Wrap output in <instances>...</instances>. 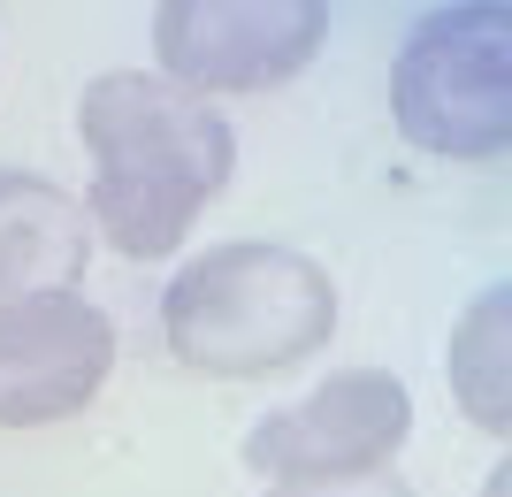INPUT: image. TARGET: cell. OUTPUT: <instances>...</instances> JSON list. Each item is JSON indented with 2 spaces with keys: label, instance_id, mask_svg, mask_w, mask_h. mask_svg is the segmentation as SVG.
<instances>
[{
  "label": "cell",
  "instance_id": "1",
  "mask_svg": "<svg viewBox=\"0 0 512 497\" xmlns=\"http://www.w3.org/2000/svg\"><path fill=\"white\" fill-rule=\"evenodd\" d=\"M77 138L92 153V192L77 207L123 260L184 253L199 207L237 176L230 115L153 69H100L77 100Z\"/></svg>",
  "mask_w": 512,
  "mask_h": 497
},
{
  "label": "cell",
  "instance_id": "2",
  "mask_svg": "<svg viewBox=\"0 0 512 497\" xmlns=\"http://www.w3.org/2000/svg\"><path fill=\"white\" fill-rule=\"evenodd\" d=\"M337 337V283L314 253L268 238H222L192 253L161 291V345L214 383L306 368Z\"/></svg>",
  "mask_w": 512,
  "mask_h": 497
},
{
  "label": "cell",
  "instance_id": "3",
  "mask_svg": "<svg viewBox=\"0 0 512 497\" xmlns=\"http://www.w3.org/2000/svg\"><path fill=\"white\" fill-rule=\"evenodd\" d=\"M390 123L436 161H505L512 146V8H421L390 62Z\"/></svg>",
  "mask_w": 512,
  "mask_h": 497
},
{
  "label": "cell",
  "instance_id": "4",
  "mask_svg": "<svg viewBox=\"0 0 512 497\" xmlns=\"http://www.w3.org/2000/svg\"><path fill=\"white\" fill-rule=\"evenodd\" d=\"M413 436V390L390 368H337L321 390L260 413L245 429V467L268 490H344L398 467Z\"/></svg>",
  "mask_w": 512,
  "mask_h": 497
},
{
  "label": "cell",
  "instance_id": "5",
  "mask_svg": "<svg viewBox=\"0 0 512 497\" xmlns=\"http://www.w3.org/2000/svg\"><path fill=\"white\" fill-rule=\"evenodd\" d=\"M153 77L199 92H276L329 46V0H161L153 8Z\"/></svg>",
  "mask_w": 512,
  "mask_h": 497
},
{
  "label": "cell",
  "instance_id": "6",
  "mask_svg": "<svg viewBox=\"0 0 512 497\" xmlns=\"http://www.w3.org/2000/svg\"><path fill=\"white\" fill-rule=\"evenodd\" d=\"M115 375V322L85 291L0 306V429L77 421Z\"/></svg>",
  "mask_w": 512,
  "mask_h": 497
},
{
  "label": "cell",
  "instance_id": "7",
  "mask_svg": "<svg viewBox=\"0 0 512 497\" xmlns=\"http://www.w3.org/2000/svg\"><path fill=\"white\" fill-rule=\"evenodd\" d=\"M92 268V222L77 192L39 169H0V306L77 291Z\"/></svg>",
  "mask_w": 512,
  "mask_h": 497
},
{
  "label": "cell",
  "instance_id": "8",
  "mask_svg": "<svg viewBox=\"0 0 512 497\" xmlns=\"http://www.w3.org/2000/svg\"><path fill=\"white\" fill-rule=\"evenodd\" d=\"M444 375H451L459 413L490 444H505L512 436V283H490L459 314V329H451V345H444Z\"/></svg>",
  "mask_w": 512,
  "mask_h": 497
},
{
  "label": "cell",
  "instance_id": "9",
  "mask_svg": "<svg viewBox=\"0 0 512 497\" xmlns=\"http://www.w3.org/2000/svg\"><path fill=\"white\" fill-rule=\"evenodd\" d=\"M268 497H413V482L390 467V475H375V482H344V490H268Z\"/></svg>",
  "mask_w": 512,
  "mask_h": 497
},
{
  "label": "cell",
  "instance_id": "10",
  "mask_svg": "<svg viewBox=\"0 0 512 497\" xmlns=\"http://www.w3.org/2000/svg\"><path fill=\"white\" fill-rule=\"evenodd\" d=\"M490 497H505V467H497V475H490Z\"/></svg>",
  "mask_w": 512,
  "mask_h": 497
}]
</instances>
